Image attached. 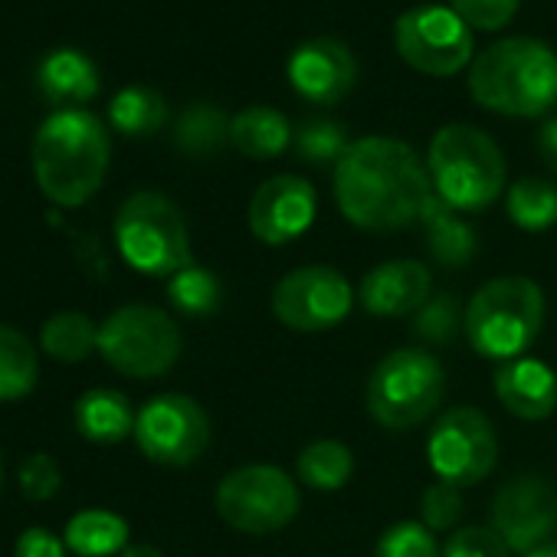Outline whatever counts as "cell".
Instances as JSON below:
<instances>
[{
    "mask_svg": "<svg viewBox=\"0 0 557 557\" xmlns=\"http://www.w3.org/2000/svg\"><path fill=\"white\" fill-rule=\"evenodd\" d=\"M430 197V171L400 138H358L335 164V203L358 230L391 233L420 223Z\"/></svg>",
    "mask_w": 557,
    "mask_h": 557,
    "instance_id": "obj_1",
    "label": "cell"
},
{
    "mask_svg": "<svg viewBox=\"0 0 557 557\" xmlns=\"http://www.w3.org/2000/svg\"><path fill=\"white\" fill-rule=\"evenodd\" d=\"M34 177L57 207H83L106 181L112 141L99 115L60 109L34 135Z\"/></svg>",
    "mask_w": 557,
    "mask_h": 557,
    "instance_id": "obj_2",
    "label": "cell"
},
{
    "mask_svg": "<svg viewBox=\"0 0 557 557\" xmlns=\"http://www.w3.org/2000/svg\"><path fill=\"white\" fill-rule=\"evenodd\" d=\"M475 106L508 119H541L557 106V53L534 37L485 47L469 66Z\"/></svg>",
    "mask_w": 557,
    "mask_h": 557,
    "instance_id": "obj_3",
    "label": "cell"
},
{
    "mask_svg": "<svg viewBox=\"0 0 557 557\" xmlns=\"http://www.w3.org/2000/svg\"><path fill=\"white\" fill-rule=\"evenodd\" d=\"M426 171L433 190L459 213L488 210L505 187V154L495 138L475 125L453 122L443 125L426 154Z\"/></svg>",
    "mask_w": 557,
    "mask_h": 557,
    "instance_id": "obj_4",
    "label": "cell"
},
{
    "mask_svg": "<svg viewBox=\"0 0 557 557\" xmlns=\"http://www.w3.org/2000/svg\"><path fill=\"white\" fill-rule=\"evenodd\" d=\"M544 325V293L528 275H498L466 306V338L492 361H515Z\"/></svg>",
    "mask_w": 557,
    "mask_h": 557,
    "instance_id": "obj_5",
    "label": "cell"
},
{
    "mask_svg": "<svg viewBox=\"0 0 557 557\" xmlns=\"http://www.w3.org/2000/svg\"><path fill=\"white\" fill-rule=\"evenodd\" d=\"M112 236L122 259L141 275L171 278L174 272L194 262L187 216L171 197L158 190H138L122 200L112 223Z\"/></svg>",
    "mask_w": 557,
    "mask_h": 557,
    "instance_id": "obj_6",
    "label": "cell"
},
{
    "mask_svg": "<svg viewBox=\"0 0 557 557\" xmlns=\"http://www.w3.org/2000/svg\"><path fill=\"white\" fill-rule=\"evenodd\" d=\"M446 394V371L426 348H397L384 355L368 377V413L384 430H413L426 423Z\"/></svg>",
    "mask_w": 557,
    "mask_h": 557,
    "instance_id": "obj_7",
    "label": "cell"
},
{
    "mask_svg": "<svg viewBox=\"0 0 557 557\" xmlns=\"http://www.w3.org/2000/svg\"><path fill=\"white\" fill-rule=\"evenodd\" d=\"M181 348L177 322L158 306H122L99 325V355L112 371L135 381L164 377L177 364Z\"/></svg>",
    "mask_w": 557,
    "mask_h": 557,
    "instance_id": "obj_8",
    "label": "cell"
},
{
    "mask_svg": "<svg viewBox=\"0 0 557 557\" xmlns=\"http://www.w3.org/2000/svg\"><path fill=\"white\" fill-rule=\"evenodd\" d=\"M216 515L239 534H272L283 531L299 515L296 479L265 462L239 466L226 472L216 485Z\"/></svg>",
    "mask_w": 557,
    "mask_h": 557,
    "instance_id": "obj_9",
    "label": "cell"
},
{
    "mask_svg": "<svg viewBox=\"0 0 557 557\" xmlns=\"http://www.w3.org/2000/svg\"><path fill=\"white\" fill-rule=\"evenodd\" d=\"M394 47L410 70L436 79L456 76L475 60L472 27L443 4H423L400 14L394 24Z\"/></svg>",
    "mask_w": 557,
    "mask_h": 557,
    "instance_id": "obj_10",
    "label": "cell"
},
{
    "mask_svg": "<svg viewBox=\"0 0 557 557\" xmlns=\"http://www.w3.org/2000/svg\"><path fill=\"white\" fill-rule=\"evenodd\" d=\"M426 459L446 485L469 488L485 482L498 462V436L492 420L475 407H449L430 430Z\"/></svg>",
    "mask_w": 557,
    "mask_h": 557,
    "instance_id": "obj_11",
    "label": "cell"
},
{
    "mask_svg": "<svg viewBox=\"0 0 557 557\" xmlns=\"http://www.w3.org/2000/svg\"><path fill=\"white\" fill-rule=\"evenodd\" d=\"M355 296L345 272L335 265H302L278 278L272 315L293 332H329L348 319Z\"/></svg>",
    "mask_w": 557,
    "mask_h": 557,
    "instance_id": "obj_12",
    "label": "cell"
},
{
    "mask_svg": "<svg viewBox=\"0 0 557 557\" xmlns=\"http://www.w3.org/2000/svg\"><path fill=\"white\" fill-rule=\"evenodd\" d=\"M135 443L158 466H190L210 446V417L187 394H158L135 417Z\"/></svg>",
    "mask_w": 557,
    "mask_h": 557,
    "instance_id": "obj_13",
    "label": "cell"
},
{
    "mask_svg": "<svg viewBox=\"0 0 557 557\" xmlns=\"http://www.w3.org/2000/svg\"><path fill=\"white\" fill-rule=\"evenodd\" d=\"M488 518L511 550L528 554L557 531V488L541 475H515L498 485Z\"/></svg>",
    "mask_w": 557,
    "mask_h": 557,
    "instance_id": "obj_14",
    "label": "cell"
},
{
    "mask_svg": "<svg viewBox=\"0 0 557 557\" xmlns=\"http://www.w3.org/2000/svg\"><path fill=\"white\" fill-rule=\"evenodd\" d=\"M319 213V194L312 181L299 174H275L262 181L249 200V230L269 246L299 239Z\"/></svg>",
    "mask_w": 557,
    "mask_h": 557,
    "instance_id": "obj_15",
    "label": "cell"
},
{
    "mask_svg": "<svg viewBox=\"0 0 557 557\" xmlns=\"http://www.w3.org/2000/svg\"><path fill=\"white\" fill-rule=\"evenodd\" d=\"M289 86L315 106H338L351 96L358 83V60L355 53L332 37L306 40L289 57Z\"/></svg>",
    "mask_w": 557,
    "mask_h": 557,
    "instance_id": "obj_16",
    "label": "cell"
},
{
    "mask_svg": "<svg viewBox=\"0 0 557 557\" xmlns=\"http://www.w3.org/2000/svg\"><path fill=\"white\" fill-rule=\"evenodd\" d=\"M433 275L420 259H391L374 265L358 286V302L374 319L413 315L433 293Z\"/></svg>",
    "mask_w": 557,
    "mask_h": 557,
    "instance_id": "obj_17",
    "label": "cell"
},
{
    "mask_svg": "<svg viewBox=\"0 0 557 557\" xmlns=\"http://www.w3.org/2000/svg\"><path fill=\"white\" fill-rule=\"evenodd\" d=\"M498 404L528 423L547 420L557 410V374L537 358L505 361L492 377Z\"/></svg>",
    "mask_w": 557,
    "mask_h": 557,
    "instance_id": "obj_18",
    "label": "cell"
},
{
    "mask_svg": "<svg viewBox=\"0 0 557 557\" xmlns=\"http://www.w3.org/2000/svg\"><path fill=\"white\" fill-rule=\"evenodd\" d=\"M99 70L79 50H53L37 66V89L40 96L60 109H83L99 96Z\"/></svg>",
    "mask_w": 557,
    "mask_h": 557,
    "instance_id": "obj_19",
    "label": "cell"
},
{
    "mask_svg": "<svg viewBox=\"0 0 557 557\" xmlns=\"http://www.w3.org/2000/svg\"><path fill=\"white\" fill-rule=\"evenodd\" d=\"M135 417L128 397L112 387H92L73 404L76 433L96 446H115L125 436H135Z\"/></svg>",
    "mask_w": 557,
    "mask_h": 557,
    "instance_id": "obj_20",
    "label": "cell"
},
{
    "mask_svg": "<svg viewBox=\"0 0 557 557\" xmlns=\"http://www.w3.org/2000/svg\"><path fill=\"white\" fill-rule=\"evenodd\" d=\"M420 223L426 226V246H430V256L446 265V269H462L469 265V259L479 252V236L475 230L469 226V220L453 210L436 190L433 197L426 200L423 213H420Z\"/></svg>",
    "mask_w": 557,
    "mask_h": 557,
    "instance_id": "obj_21",
    "label": "cell"
},
{
    "mask_svg": "<svg viewBox=\"0 0 557 557\" xmlns=\"http://www.w3.org/2000/svg\"><path fill=\"white\" fill-rule=\"evenodd\" d=\"M293 122L272 106H249L230 122V148L252 161H272L293 145Z\"/></svg>",
    "mask_w": 557,
    "mask_h": 557,
    "instance_id": "obj_22",
    "label": "cell"
},
{
    "mask_svg": "<svg viewBox=\"0 0 557 557\" xmlns=\"http://www.w3.org/2000/svg\"><path fill=\"white\" fill-rule=\"evenodd\" d=\"M63 541L76 557H115L128 547V521L109 508H83L66 521Z\"/></svg>",
    "mask_w": 557,
    "mask_h": 557,
    "instance_id": "obj_23",
    "label": "cell"
},
{
    "mask_svg": "<svg viewBox=\"0 0 557 557\" xmlns=\"http://www.w3.org/2000/svg\"><path fill=\"white\" fill-rule=\"evenodd\" d=\"M37 381H40L37 345L24 332L0 325V404L30 397L37 391Z\"/></svg>",
    "mask_w": 557,
    "mask_h": 557,
    "instance_id": "obj_24",
    "label": "cell"
},
{
    "mask_svg": "<svg viewBox=\"0 0 557 557\" xmlns=\"http://www.w3.org/2000/svg\"><path fill=\"white\" fill-rule=\"evenodd\" d=\"M230 122L233 115H226L216 106L197 102L190 109H184L174 122V148L187 158H210L220 154L230 145Z\"/></svg>",
    "mask_w": 557,
    "mask_h": 557,
    "instance_id": "obj_25",
    "label": "cell"
},
{
    "mask_svg": "<svg viewBox=\"0 0 557 557\" xmlns=\"http://www.w3.org/2000/svg\"><path fill=\"white\" fill-rule=\"evenodd\" d=\"M109 122L125 138H148L164 128L168 102L151 86H128L109 102Z\"/></svg>",
    "mask_w": 557,
    "mask_h": 557,
    "instance_id": "obj_26",
    "label": "cell"
},
{
    "mask_svg": "<svg viewBox=\"0 0 557 557\" xmlns=\"http://www.w3.org/2000/svg\"><path fill=\"white\" fill-rule=\"evenodd\" d=\"M40 348L63 364L86 361L99 351V325L86 312H57L40 329Z\"/></svg>",
    "mask_w": 557,
    "mask_h": 557,
    "instance_id": "obj_27",
    "label": "cell"
},
{
    "mask_svg": "<svg viewBox=\"0 0 557 557\" xmlns=\"http://www.w3.org/2000/svg\"><path fill=\"white\" fill-rule=\"evenodd\" d=\"M355 456L338 440H315L296 459V475L302 485L315 492H338L351 482Z\"/></svg>",
    "mask_w": 557,
    "mask_h": 557,
    "instance_id": "obj_28",
    "label": "cell"
},
{
    "mask_svg": "<svg viewBox=\"0 0 557 557\" xmlns=\"http://www.w3.org/2000/svg\"><path fill=\"white\" fill-rule=\"evenodd\" d=\"M168 302L184 319H207L220 309L223 286L210 269L190 262L168 278Z\"/></svg>",
    "mask_w": 557,
    "mask_h": 557,
    "instance_id": "obj_29",
    "label": "cell"
},
{
    "mask_svg": "<svg viewBox=\"0 0 557 557\" xmlns=\"http://www.w3.org/2000/svg\"><path fill=\"white\" fill-rule=\"evenodd\" d=\"M505 210L518 230L541 233L557 223V187L544 177H521L508 187Z\"/></svg>",
    "mask_w": 557,
    "mask_h": 557,
    "instance_id": "obj_30",
    "label": "cell"
},
{
    "mask_svg": "<svg viewBox=\"0 0 557 557\" xmlns=\"http://www.w3.org/2000/svg\"><path fill=\"white\" fill-rule=\"evenodd\" d=\"M410 332L413 338L426 342V345H449L459 332H466V309L459 306L456 296L440 293L430 296L410 319Z\"/></svg>",
    "mask_w": 557,
    "mask_h": 557,
    "instance_id": "obj_31",
    "label": "cell"
},
{
    "mask_svg": "<svg viewBox=\"0 0 557 557\" xmlns=\"http://www.w3.org/2000/svg\"><path fill=\"white\" fill-rule=\"evenodd\" d=\"M296 154L309 164H338L351 148L348 128L335 119H306L293 135Z\"/></svg>",
    "mask_w": 557,
    "mask_h": 557,
    "instance_id": "obj_32",
    "label": "cell"
},
{
    "mask_svg": "<svg viewBox=\"0 0 557 557\" xmlns=\"http://www.w3.org/2000/svg\"><path fill=\"white\" fill-rule=\"evenodd\" d=\"M374 557H443V550L423 521H397L377 537Z\"/></svg>",
    "mask_w": 557,
    "mask_h": 557,
    "instance_id": "obj_33",
    "label": "cell"
},
{
    "mask_svg": "<svg viewBox=\"0 0 557 557\" xmlns=\"http://www.w3.org/2000/svg\"><path fill=\"white\" fill-rule=\"evenodd\" d=\"M462 518V492L446 482H433L420 495V521L430 531H449Z\"/></svg>",
    "mask_w": 557,
    "mask_h": 557,
    "instance_id": "obj_34",
    "label": "cell"
},
{
    "mask_svg": "<svg viewBox=\"0 0 557 557\" xmlns=\"http://www.w3.org/2000/svg\"><path fill=\"white\" fill-rule=\"evenodd\" d=\"M443 557H511V547L498 537L492 524H469L449 534Z\"/></svg>",
    "mask_w": 557,
    "mask_h": 557,
    "instance_id": "obj_35",
    "label": "cell"
},
{
    "mask_svg": "<svg viewBox=\"0 0 557 557\" xmlns=\"http://www.w3.org/2000/svg\"><path fill=\"white\" fill-rule=\"evenodd\" d=\"M17 482H21V492L27 502H50L63 485V472L50 453H34L24 459Z\"/></svg>",
    "mask_w": 557,
    "mask_h": 557,
    "instance_id": "obj_36",
    "label": "cell"
},
{
    "mask_svg": "<svg viewBox=\"0 0 557 557\" xmlns=\"http://www.w3.org/2000/svg\"><path fill=\"white\" fill-rule=\"evenodd\" d=\"M449 8L472 27V30H502L515 21L521 0H449Z\"/></svg>",
    "mask_w": 557,
    "mask_h": 557,
    "instance_id": "obj_37",
    "label": "cell"
},
{
    "mask_svg": "<svg viewBox=\"0 0 557 557\" xmlns=\"http://www.w3.org/2000/svg\"><path fill=\"white\" fill-rule=\"evenodd\" d=\"M14 557H70V547L60 534H53L50 528H27L17 544H14Z\"/></svg>",
    "mask_w": 557,
    "mask_h": 557,
    "instance_id": "obj_38",
    "label": "cell"
},
{
    "mask_svg": "<svg viewBox=\"0 0 557 557\" xmlns=\"http://www.w3.org/2000/svg\"><path fill=\"white\" fill-rule=\"evenodd\" d=\"M537 151H541L544 164L550 171H557V115L541 125V132H537Z\"/></svg>",
    "mask_w": 557,
    "mask_h": 557,
    "instance_id": "obj_39",
    "label": "cell"
},
{
    "mask_svg": "<svg viewBox=\"0 0 557 557\" xmlns=\"http://www.w3.org/2000/svg\"><path fill=\"white\" fill-rule=\"evenodd\" d=\"M119 557H164V554L151 544H128Z\"/></svg>",
    "mask_w": 557,
    "mask_h": 557,
    "instance_id": "obj_40",
    "label": "cell"
},
{
    "mask_svg": "<svg viewBox=\"0 0 557 557\" xmlns=\"http://www.w3.org/2000/svg\"><path fill=\"white\" fill-rule=\"evenodd\" d=\"M524 557H557V541H547V544H541V547L528 550Z\"/></svg>",
    "mask_w": 557,
    "mask_h": 557,
    "instance_id": "obj_41",
    "label": "cell"
},
{
    "mask_svg": "<svg viewBox=\"0 0 557 557\" xmlns=\"http://www.w3.org/2000/svg\"><path fill=\"white\" fill-rule=\"evenodd\" d=\"M0 492H4V453H0Z\"/></svg>",
    "mask_w": 557,
    "mask_h": 557,
    "instance_id": "obj_42",
    "label": "cell"
}]
</instances>
